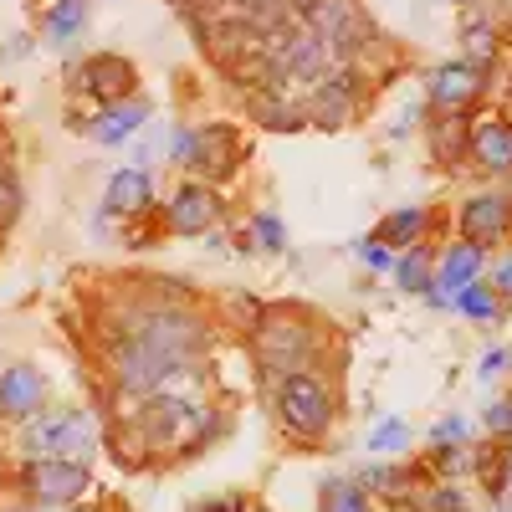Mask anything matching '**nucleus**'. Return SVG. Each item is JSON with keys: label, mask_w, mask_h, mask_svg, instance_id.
I'll list each match as a JSON object with an SVG mask.
<instances>
[{"label": "nucleus", "mask_w": 512, "mask_h": 512, "mask_svg": "<svg viewBox=\"0 0 512 512\" xmlns=\"http://www.w3.org/2000/svg\"><path fill=\"white\" fill-rule=\"evenodd\" d=\"M26 446H31L36 456H62V451L88 456V451H93V431H88V420H82V415H52V420H36V425H31Z\"/></svg>", "instance_id": "8"}, {"label": "nucleus", "mask_w": 512, "mask_h": 512, "mask_svg": "<svg viewBox=\"0 0 512 512\" xmlns=\"http://www.w3.org/2000/svg\"><path fill=\"white\" fill-rule=\"evenodd\" d=\"M477 272H482V246L477 241H456L441 256V267H436V303H451L466 282H477Z\"/></svg>", "instance_id": "12"}, {"label": "nucleus", "mask_w": 512, "mask_h": 512, "mask_svg": "<svg viewBox=\"0 0 512 512\" xmlns=\"http://www.w3.org/2000/svg\"><path fill=\"white\" fill-rule=\"evenodd\" d=\"M180 6H185V11H195V16H200V6H210V0H180Z\"/></svg>", "instance_id": "31"}, {"label": "nucleus", "mask_w": 512, "mask_h": 512, "mask_svg": "<svg viewBox=\"0 0 512 512\" xmlns=\"http://www.w3.org/2000/svg\"><path fill=\"white\" fill-rule=\"evenodd\" d=\"M272 410L282 420V431L292 441H323L328 436V425H333V390L318 379V374H287L277 379V390H272Z\"/></svg>", "instance_id": "1"}, {"label": "nucleus", "mask_w": 512, "mask_h": 512, "mask_svg": "<svg viewBox=\"0 0 512 512\" xmlns=\"http://www.w3.org/2000/svg\"><path fill=\"white\" fill-rule=\"evenodd\" d=\"M492 292H502V297H512V256H502V267L492 272V282H487Z\"/></svg>", "instance_id": "29"}, {"label": "nucleus", "mask_w": 512, "mask_h": 512, "mask_svg": "<svg viewBox=\"0 0 512 512\" xmlns=\"http://www.w3.org/2000/svg\"><path fill=\"white\" fill-rule=\"evenodd\" d=\"M461 47H466V57H472L477 67H487V62L497 57V26H492V21H482V16H472V21H466Z\"/></svg>", "instance_id": "19"}, {"label": "nucleus", "mask_w": 512, "mask_h": 512, "mask_svg": "<svg viewBox=\"0 0 512 512\" xmlns=\"http://www.w3.org/2000/svg\"><path fill=\"white\" fill-rule=\"evenodd\" d=\"M231 144H236L231 128H200L195 144H190V164L205 169V175H216V180H226L231 169L241 164V154H246V149H231Z\"/></svg>", "instance_id": "11"}, {"label": "nucleus", "mask_w": 512, "mask_h": 512, "mask_svg": "<svg viewBox=\"0 0 512 512\" xmlns=\"http://www.w3.org/2000/svg\"><path fill=\"white\" fill-rule=\"evenodd\" d=\"M497 369H507V349H497V354L482 359V374H497Z\"/></svg>", "instance_id": "30"}, {"label": "nucleus", "mask_w": 512, "mask_h": 512, "mask_svg": "<svg viewBox=\"0 0 512 512\" xmlns=\"http://www.w3.org/2000/svg\"><path fill=\"white\" fill-rule=\"evenodd\" d=\"M216 210H221V200H216L210 185H180L175 200H169V210H164V221L180 236H200L205 226H216Z\"/></svg>", "instance_id": "9"}, {"label": "nucleus", "mask_w": 512, "mask_h": 512, "mask_svg": "<svg viewBox=\"0 0 512 512\" xmlns=\"http://www.w3.org/2000/svg\"><path fill=\"white\" fill-rule=\"evenodd\" d=\"M400 287L405 292H420V287H431V262H425V251H410L405 262H400Z\"/></svg>", "instance_id": "21"}, {"label": "nucleus", "mask_w": 512, "mask_h": 512, "mask_svg": "<svg viewBox=\"0 0 512 512\" xmlns=\"http://www.w3.org/2000/svg\"><path fill=\"white\" fill-rule=\"evenodd\" d=\"M251 349H256V364H262V374L277 384L297 369H308L313 359V338H308V323L297 318V313H277L267 318L262 328L251 333Z\"/></svg>", "instance_id": "3"}, {"label": "nucleus", "mask_w": 512, "mask_h": 512, "mask_svg": "<svg viewBox=\"0 0 512 512\" xmlns=\"http://www.w3.org/2000/svg\"><path fill=\"white\" fill-rule=\"evenodd\" d=\"M26 487L36 502H47V507H67V502H82L93 487V472L82 461L72 456H36L26 466Z\"/></svg>", "instance_id": "5"}, {"label": "nucleus", "mask_w": 512, "mask_h": 512, "mask_svg": "<svg viewBox=\"0 0 512 512\" xmlns=\"http://www.w3.org/2000/svg\"><path fill=\"white\" fill-rule=\"evenodd\" d=\"M425 231V210H395V216H384L379 221V241L384 246H405Z\"/></svg>", "instance_id": "20"}, {"label": "nucleus", "mask_w": 512, "mask_h": 512, "mask_svg": "<svg viewBox=\"0 0 512 512\" xmlns=\"http://www.w3.org/2000/svg\"><path fill=\"white\" fill-rule=\"evenodd\" d=\"M461 231H466V241H477V246L502 241L512 231V200L507 195H472L461 205Z\"/></svg>", "instance_id": "10"}, {"label": "nucleus", "mask_w": 512, "mask_h": 512, "mask_svg": "<svg viewBox=\"0 0 512 512\" xmlns=\"http://www.w3.org/2000/svg\"><path fill=\"white\" fill-rule=\"evenodd\" d=\"M88 26V0H52V11H47V41L52 47H67V41Z\"/></svg>", "instance_id": "17"}, {"label": "nucleus", "mask_w": 512, "mask_h": 512, "mask_svg": "<svg viewBox=\"0 0 512 512\" xmlns=\"http://www.w3.org/2000/svg\"><path fill=\"white\" fill-rule=\"evenodd\" d=\"M11 210H16V175H11V169H0V226L11 221Z\"/></svg>", "instance_id": "24"}, {"label": "nucleus", "mask_w": 512, "mask_h": 512, "mask_svg": "<svg viewBox=\"0 0 512 512\" xmlns=\"http://www.w3.org/2000/svg\"><path fill=\"white\" fill-rule=\"evenodd\" d=\"M364 262H369V272H390V246H384L379 236L364 241Z\"/></svg>", "instance_id": "26"}, {"label": "nucleus", "mask_w": 512, "mask_h": 512, "mask_svg": "<svg viewBox=\"0 0 512 512\" xmlns=\"http://www.w3.org/2000/svg\"><path fill=\"white\" fill-rule=\"evenodd\" d=\"M149 123V103L144 98H134V103H113V108H103L93 123H88V134L98 139V144H108V149H118L123 139H134V128H144Z\"/></svg>", "instance_id": "13"}, {"label": "nucleus", "mask_w": 512, "mask_h": 512, "mask_svg": "<svg viewBox=\"0 0 512 512\" xmlns=\"http://www.w3.org/2000/svg\"><path fill=\"white\" fill-rule=\"evenodd\" d=\"M256 236H262V246H267V251H282V246H287V236H282V221H277V216H262V221H256Z\"/></svg>", "instance_id": "23"}, {"label": "nucleus", "mask_w": 512, "mask_h": 512, "mask_svg": "<svg viewBox=\"0 0 512 512\" xmlns=\"http://www.w3.org/2000/svg\"><path fill=\"white\" fill-rule=\"evenodd\" d=\"M482 72H487V67H477L472 57L441 62V67L431 72V103H436V113H461V108H472L477 93H482Z\"/></svg>", "instance_id": "7"}, {"label": "nucleus", "mask_w": 512, "mask_h": 512, "mask_svg": "<svg viewBox=\"0 0 512 512\" xmlns=\"http://www.w3.org/2000/svg\"><path fill=\"white\" fill-rule=\"evenodd\" d=\"M359 98H364V77L359 67H333L318 88L308 93V123H318L323 134H333V128H344L354 113H359Z\"/></svg>", "instance_id": "4"}, {"label": "nucleus", "mask_w": 512, "mask_h": 512, "mask_svg": "<svg viewBox=\"0 0 512 512\" xmlns=\"http://www.w3.org/2000/svg\"><path fill=\"white\" fill-rule=\"evenodd\" d=\"M405 441H410V436H405V425H400V420H384L379 431L369 436V446H374V451H400Z\"/></svg>", "instance_id": "22"}, {"label": "nucleus", "mask_w": 512, "mask_h": 512, "mask_svg": "<svg viewBox=\"0 0 512 512\" xmlns=\"http://www.w3.org/2000/svg\"><path fill=\"white\" fill-rule=\"evenodd\" d=\"M451 303H456L466 318H472V323H492V318H497V292H492L487 282H466V287L451 297Z\"/></svg>", "instance_id": "18"}, {"label": "nucleus", "mask_w": 512, "mask_h": 512, "mask_svg": "<svg viewBox=\"0 0 512 512\" xmlns=\"http://www.w3.org/2000/svg\"><path fill=\"white\" fill-rule=\"evenodd\" d=\"M303 21L318 31V41L338 62H354L374 41V21L364 11V0H313V6L303 11Z\"/></svg>", "instance_id": "2"}, {"label": "nucleus", "mask_w": 512, "mask_h": 512, "mask_svg": "<svg viewBox=\"0 0 512 512\" xmlns=\"http://www.w3.org/2000/svg\"><path fill=\"white\" fill-rule=\"evenodd\" d=\"M333 512H369V502H364V492H359L354 482H344V487H338V502H333Z\"/></svg>", "instance_id": "25"}, {"label": "nucleus", "mask_w": 512, "mask_h": 512, "mask_svg": "<svg viewBox=\"0 0 512 512\" xmlns=\"http://www.w3.org/2000/svg\"><path fill=\"white\" fill-rule=\"evenodd\" d=\"M77 77H82V88H88V98L103 103V108L134 98V88H139V67L128 62V57H118V52L82 57V72H77Z\"/></svg>", "instance_id": "6"}, {"label": "nucleus", "mask_w": 512, "mask_h": 512, "mask_svg": "<svg viewBox=\"0 0 512 512\" xmlns=\"http://www.w3.org/2000/svg\"><path fill=\"white\" fill-rule=\"evenodd\" d=\"M451 6H466V0H451Z\"/></svg>", "instance_id": "32"}, {"label": "nucleus", "mask_w": 512, "mask_h": 512, "mask_svg": "<svg viewBox=\"0 0 512 512\" xmlns=\"http://www.w3.org/2000/svg\"><path fill=\"white\" fill-rule=\"evenodd\" d=\"M487 431L512 436V400H502V405H492V410H487Z\"/></svg>", "instance_id": "27"}, {"label": "nucleus", "mask_w": 512, "mask_h": 512, "mask_svg": "<svg viewBox=\"0 0 512 512\" xmlns=\"http://www.w3.org/2000/svg\"><path fill=\"white\" fill-rule=\"evenodd\" d=\"M41 395H47V384H41V374L31 364H16L0 374V410L6 415H31L41 405Z\"/></svg>", "instance_id": "14"}, {"label": "nucleus", "mask_w": 512, "mask_h": 512, "mask_svg": "<svg viewBox=\"0 0 512 512\" xmlns=\"http://www.w3.org/2000/svg\"><path fill=\"white\" fill-rule=\"evenodd\" d=\"M456 441H466V420H456V415H451V420H441V425H436V446H456Z\"/></svg>", "instance_id": "28"}, {"label": "nucleus", "mask_w": 512, "mask_h": 512, "mask_svg": "<svg viewBox=\"0 0 512 512\" xmlns=\"http://www.w3.org/2000/svg\"><path fill=\"white\" fill-rule=\"evenodd\" d=\"M149 200H154V180L144 175V169H118L113 185H108V210L134 216V210H144Z\"/></svg>", "instance_id": "16"}, {"label": "nucleus", "mask_w": 512, "mask_h": 512, "mask_svg": "<svg viewBox=\"0 0 512 512\" xmlns=\"http://www.w3.org/2000/svg\"><path fill=\"white\" fill-rule=\"evenodd\" d=\"M472 154H477L482 169H492V175L512 169V123H502V118L482 123L477 134H472Z\"/></svg>", "instance_id": "15"}]
</instances>
